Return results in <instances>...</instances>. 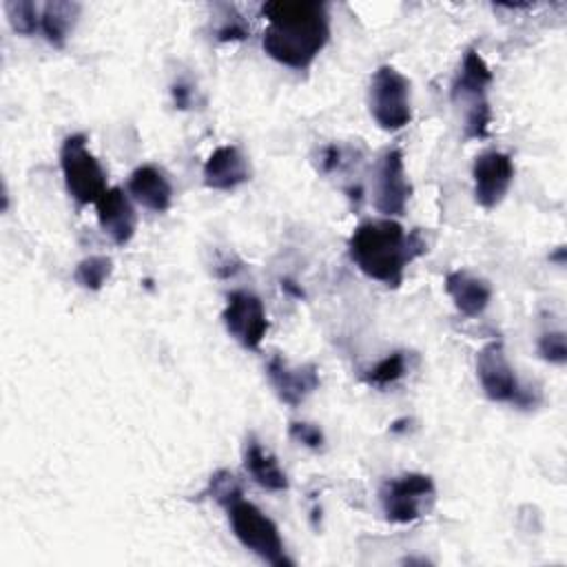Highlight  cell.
<instances>
[{"mask_svg":"<svg viewBox=\"0 0 567 567\" xmlns=\"http://www.w3.org/2000/svg\"><path fill=\"white\" fill-rule=\"evenodd\" d=\"M538 354L556 365H563L567 361V341H565V332L560 330H549L543 332L538 339Z\"/></svg>","mask_w":567,"mask_h":567,"instance_id":"obj_23","label":"cell"},{"mask_svg":"<svg viewBox=\"0 0 567 567\" xmlns=\"http://www.w3.org/2000/svg\"><path fill=\"white\" fill-rule=\"evenodd\" d=\"M408 370V361H405V352L403 350H394L388 357H383L377 365H372L363 381L372 388H388L392 383H396Z\"/></svg>","mask_w":567,"mask_h":567,"instance_id":"obj_20","label":"cell"},{"mask_svg":"<svg viewBox=\"0 0 567 567\" xmlns=\"http://www.w3.org/2000/svg\"><path fill=\"white\" fill-rule=\"evenodd\" d=\"M412 197V184L405 173L403 151L399 146L385 148L374 171L372 204L383 217H399L405 213Z\"/></svg>","mask_w":567,"mask_h":567,"instance_id":"obj_9","label":"cell"},{"mask_svg":"<svg viewBox=\"0 0 567 567\" xmlns=\"http://www.w3.org/2000/svg\"><path fill=\"white\" fill-rule=\"evenodd\" d=\"M113 272V259L106 255H89L82 261H78L73 270L75 284H80L84 290H102V286L109 281Z\"/></svg>","mask_w":567,"mask_h":567,"instance_id":"obj_19","label":"cell"},{"mask_svg":"<svg viewBox=\"0 0 567 567\" xmlns=\"http://www.w3.org/2000/svg\"><path fill=\"white\" fill-rule=\"evenodd\" d=\"M204 184L213 190H235L250 179V166L246 155L235 144L217 146L202 168Z\"/></svg>","mask_w":567,"mask_h":567,"instance_id":"obj_14","label":"cell"},{"mask_svg":"<svg viewBox=\"0 0 567 567\" xmlns=\"http://www.w3.org/2000/svg\"><path fill=\"white\" fill-rule=\"evenodd\" d=\"M281 288H284V290H288V292H292L295 297H303V290H301V288H297V286H295V281H290V279H281Z\"/></svg>","mask_w":567,"mask_h":567,"instance_id":"obj_27","label":"cell"},{"mask_svg":"<svg viewBox=\"0 0 567 567\" xmlns=\"http://www.w3.org/2000/svg\"><path fill=\"white\" fill-rule=\"evenodd\" d=\"M476 377L485 396L492 401L512 403L516 408H534L540 399L538 394L529 392V388L520 385L501 341H489L478 350Z\"/></svg>","mask_w":567,"mask_h":567,"instance_id":"obj_7","label":"cell"},{"mask_svg":"<svg viewBox=\"0 0 567 567\" xmlns=\"http://www.w3.org/2000/svg\"><path fill=\"white\" fill-rule=\"evenodd\" d=\"M266 377L279 396L290 408H299L319 388V368L315 363L290 365L281 354H272L266 363Z\"/></svg>","mask_w":567,"mask_h":567,"instance_id":"obj_12","label":"cell"},{"mask_svg":"<svg viewBox=\"0 0 567 567\" xmlns=\"http://www.w3.org/2000/svg\"><path fill=\"white\" fill-rule=\"evenodd\" d=\"M224 20H221V24L217 27V31H215V35H217V40H221V42H230V40H244L248 33H250V27H246V22H244V18L233 9V7H226L224 4Z\"/></svg>","mask_w":567,"mask_h":567,"instance_id":"obj_25","label":"cell"},{"mask_svg":"<svg viewBox=\"0 0 567 567\" xmlns=\"http://www.w3.org/2000/svg\"><path fill=\"white\" fill-rule=\"evenodd\" d=\"M171 93H173V102H175V109H188L190 106V86H186L184 82H175L173 84V89H171Z\"/></svg>","mask_w":567,"mask_h":567,"instance_id":"obj_26","label":"cell"},{"mask_svg":"<svg viewBox=\"0 0 567 567\" xmlns=\"http://www.w3.org/2000/svg\"><path fill=\"white\" fill-rule=\"evenodd\" d=\"M427 250L421 230L405 228L392 217L368 219L354 228L348 239V252L354 266L370 279L388 288H399L405 266Z\"/></svg>","mask_w":567,"mask_h":567,"instance_id":"obj_2","label":"cell"},{"mask_svg":"<svg viewBox=\"0 0 567 567\" xmlns=\"http://www.w3.org/2000/svg\"><path fill=\"white\" fill-rule=\"evenodd\" d=\"M206 494H208L215 503H219L221 507H226L228 503H233L235 498L241 496V485H239V481H237V476H235L233 472H228V470H217V472L210 476V481H208Z\"/></svg>","mask_w":567,"mask_h":567,"instance_id":"obj_22","label":"cell"},{"mask_svg":"<svg viewBox=\"0 0 567 567\" xmlns=\"http://www.w3.org/2000/svg\"><path fill=\"white\" fill-rule=\"evenodd\" d=\"M4 13L11 29L20 35H33L40 29V4L31 0H7Z\"/></svg>","mask_w":567,"mask_h":567,"instance_id":"obj_21","label":"cell"},{"mask_svg":"<svg viewBox=\"0 0 567 567\" xmlns=\"http://www.w3.org/2000/svg\"><path fill=\"white\" fill-rule=\"evenodd\" d=\"M244 467L250 474V478L268 492H286L290 485L277 458L252 436L246 441L244 447Z\"/></svg>","mask_w":567,"mask_h":567,"instance_id":"obj_17","label":"cell"},{"mask_svg":"<svg viewBox=\"0 0 567 567\" xmlns=\"http://www.w3.org/2000/svg\"><path fill=\"white\" fill-rule=\"evenodd\" d=\"M445 292L456 310L465 317H478L485 312L492 299V286L467 270H452L445 277Z\"/></svg>","mask_w":567,"mask_h":567,"instance_id":"obj_16","label":"cell"},{"mask_svg":"<svg viewBox=\"0 0 567 567\" xmlns=\"http://www.w3.org/2000/svg\"><path fill=\"white\" fill-rule=\"evenodd\" d=\"M224 509L228 512V520L235 538L248 551H252L268 565L292 567V560L286 554L277 525L255 503L239 496L233 503H228Z\"/></svg>","mask_w":567,"mask_h":567,"instance_id":"obj_4","label":"cell"},{"mask_svg":"<svg viewBox=\"0 0 567 567\" xmlns=\"http://www.w3.org/2000/svg\"><path fill=\"white\" fill-rule=\"evenodd\" d=\"M288 436L303 445V447H310V450H321L326 445V434L319 425L315 423H308V421H292L288 425Z\"/></svg>","mask_w":567,"mask_h":567,"instance_id":"obj_24","label":"cell"},{"mask_svg":"<svg viewBox=\"0 0 567 567\" xmlns=\"http://www.w3.org/2000/svg\"><path fill=\"white\" fill-rule=\"evenodd\" d=\"M436 498V485L430 474L405 472L383 481L379 489L381 512L388 523L408 525L430 512Z\"/></svg>","mask_w":567,"mask_h":567,"instance_id":"obj_6","label":"cell"},{"mask_svg":"<svg viewBox=\"0 0 567 567\" xmlns=\"http://www.w3.org/2000/svg\"><path fill=\"white\" fill-rule=\"evenodd\" d=\"M492 80V71L483 55L476 49H467L450 84V100L463 111V135L467 140H483L489 133L492 109L487 89Z\"/></svg>","mask_w":567,"mask_h":567,"instance_id":"obj_3","label":"cell"},{"mask_svg":"<svg viewBox=\"0 0 567 567\" xmlns=\"http://www.w3.org/2000/svg\"><path fill=\"white\" fill-rule=\"evenodd\" d=\"M228 334L246 350H257L268 332L264 301L250 290H233L221 312Z\"/></svg>","mask_w":567,"mask_h":567,"instance_id":"obj_10","label":"cell"},{"mask_svg":"<svg viewBox=\"0 0 567 567\" xmlns=\"http://www.w3.org/2000/svg\"><path fill=\"white\" fill-rule=\"evenodd\" d=\"M80 4L71 0H51L40 7V31L49 44L62 49L78 22Z\"/></svg>","mask_w":567,"mask_h":567,"instance_id":"obj_18","label":"cell"},{"mask_svg":"<svg viewBox=\"0 0 567 567\" xmlns=\"http://www.w3.org/2000/svg\"><path fill=\"white\" fill-rule=\"evenodd\" d=\"M95 215L102 233L117 246H126L137 226V217L128 195L120 188H106V193L95 202Z\"/></svg>","mask_w":567,"mask_h":567,"instance_id":"obj_13","label":"cell"},{"mask_svg":"<svg viewBox=\"0 0 567 567\" xmlns=\"http://www.w3.org/2000/svg\"><path fill=\"white\" fill-rule=\"evenodd\" d=\"M60 171L66 193L80 204H95L106 193V173L86 146L84 133L64 137L60 146Z\"/></svg>","mask_w":567,"mask_h":567,"instance_id":"obj_5","label":"cell"},{"mask_svg":"<svg viewBox=\"0 0 567 567\" xmlns=\"http://www.w3.org/2000/svg\"><path fill=\"white\" fill-rule=\"evenodd\" d=\"M268 24L264 51L290 69H308L330 38L328 9L319 0H270L261 7Z\"/></svg>","mask_w":567,"mask_h":567,"instance_id":"obj_1","label":"cell"},{"mask_svg":"<svg viewBox=\"0 0 567 567\" xmlns=\"http://www.w3.org/2000/svg\"><path fill=\"white\" fill-rule=\"evenodd\" d=\"M368 104L374 122L383 131H399L412 120V89L410 80L392 64H381L368 91Z\"/></svg>","mask_w":567,"mask_h":567,"instance_id":"obj_8","label":"cell"},{"mask_svg":"<svg viewBox=\"0 0 567 567\" xmlns=\"http://www.w3.org/2000/svg\"><path fill=\"white\" fill-rule=\"evenodd\" d=\"M131 197L153 213H164L173 202V186L164 171L153 164L137 166L128 177Z\"/></svg>","mask_w":567,"mask_h":567,"instance_id":"obj_15","label":"cell"},{"mask_svg":"<svg viewBox=\"0 0 567 567\" xmlns=\"http://www.w3.org/2000/svg\"><path fill=\"white\" fill-rule=\"evenodd\" d=\"M514 162L507 153L485 151L476 155L472 166L476 204L483 208L498 206L514 182Z\"/></svg>","mask_w":567,"mask_h":567,"instance_id":"obj_11","label":"cell"}]
</instances>
